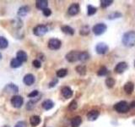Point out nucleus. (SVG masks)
Segmentation results:
<instances>
[{
	"label": "nucleus",
	"instance_id": "nucleus-15",
	"mask_svg": "<svg viewBox=\"0 0 135 127\" xmlns=\"http://www.w3.org/2000/svg\"><path fill=\"white\" fill-rule=\"evenodd\" d=\"M27 53L25 52V51H22V50H20L19 51L18 53H16V58L18 59L19 61H20L21 63H23V62H25L27 60Z\"/></svg>",
	"mask_w": 135,
	"mask_h": 127
},
{
	"label": "nucleus",
	"instance_id": "nucleus-5",
	"mask_svg": "<svg viewBox=\"0 0 135 127\" xmlns=\"http://www.w3.org/2000/svg\"><path fill=\"white\" fill-rule=\"evenodd\" d=\"M24 103V99L21 96L19 95H15L12 97L11 98V104L13 105V107L16 108H20L21 106Z\"/></svg>",
	"mask_w": 135,
	"mask_h": 127
},
{
	"label": "nucleus",
	"instance_id": "nucleus-29",
	"mask_svg": "<svg viewBox=\"0 0 135 127\" xmlns=\"http://www.w3.org/2000/svg\"><path fill=\"white\" fill-rule=\"evenodd\" d=\"M90 27L88 26V25H84V26L80 29V35H82V36H87L89 35V33H90Z\"/></svg>",
	"mask_w": 135,
	"mask_h": 127
},
{
	"label": "nucleus",
	"instance_id": "nucleus-26",
	"mask_svg": "<svg viewBox=\"0 0 135 127\" xmlns=\"http://www.w3.org/2000/svg\"><path fill=\"white\" fill-rule=\"evenodd\" d=\"M21 65H22V63H21L20 61H19L16 58H13L12 60H11V62H10V66H11L12 68H14V69H16V68H19V67H20Z\"/></svg>",
	"mask_w": 135,
	"mask_h": 127
},
{
	"label": "nucleus",
	"instance_id": "nucleus-42",
	"mask_svg": "<svg viewBox=\"0 0 135 127\" xmlns=\"http://www.w3.org/2000/svg\"><path fill=\"white\" fill-rule=\"evenodd\" d=\"M1 59H2V53H0V60H1Z\"/></svg>",
	"mask_w": 135,
	"mask_h": 127
},
{
	"label": "nucleus",
	"instance_id": "nucleus-24",
	"mask_svg": "<svg viewBox=\"0 0 135 127\" xmlns=\"http://www.w3.org/2000/svg\"><path fill=\"white\" fill-rule=\"evenodd\" d=\"M77 73L79 74L80 75H84L86 74V67L84 65H78L75 68Z\"/></svg>",
	"mask_w": 135,
	"mask_h": 127
},
{
	"label": "nucleus",
	"instance_id": "nucleus-39",
	"mask_svg": "<svg viewBox=\"0 0 135 127\" xmlns=\"http://www.w3.org/2000/svg\"><path fill=\"white\" fill-rule=\"evenodd\" d=\"M57 82H58V80L57 79V78H55L52 81H51L50 82V84H49V87H54L57 84Z\"/></svg>",
	"mask_w": 135,
	"mask_h": 127
},
{
	"label": "nucleus",
	"instance_id": "nucleus-44",
	"mask_svg": "<svg viewBox=\"0 0 135 127\" xmlns=\"http://www.w3.org/2000/svg\"><path fill=\"white\" fill-rule=\"evenodd\" d=\"M134 67H135V61H134Z\"/></svg>",
	"mask_w": 135,
	"mask_h": 127
},
{
	"label": "nucleus",
	"instance_id": "nucleus-38",
	"mask_svg": "<svg viewBox=\"0 0 135 127\" xmlns=\"http://www.w3.org/2000/svg\"><path fill=\"white\" fill-rule=\"evenodd\" d=\"M38 94H39V92H38L37 90H35V91H33V92H31L30 94H28V97H36Z\"/></svg>",
	"mask_w": 135,
	"mask_h": 127
},
{
	"label": "nucleus",
	"instance_id": "nucleus-8",
	"mask_svg": "<svg viewBox=\"0 0 135 127\" xmlns=\"http://www.w3.org/2000/svg\"><path fill=\"white\" fill-rule=\"evenodd\" d=\"M108 46L105 42H100L95 47V51L98 54H105L108 52Z\"/></svg>",
	"mask_w": 135,
	"mask_h": 127
},
{
	"label": "nucleus",
	"instance_id": "nucleus-27",
	"mask_svg": "<svg viewBox=\"0 0 135 127\" xmlns=\"http://www.w3.org/2000/svg\"><path fill=\"white\" fill-rule=\"evenodd\" d=\"M116 81L112 77H108L105 79V85H107V87L108 88H112L114 87V85H115Z\"/></svg>",
	"mask_w": 135,
	"mask_h": 127
},
{
	"label": "nucleus",
	"instance_id": "nucleus-36",
	"mask_svg": "<svg viewBox=\"0 0 135 127\" xmlns=\"http://www.w3.org/2000/svg\"><path fill=\"white\" fill-rule=\"evenodd\" d=\"M35 103H34L33 101H30V102H28L27 103V105H26V108H27V109L28 110H31V109H33L34 108V107H35Z\"/></svg>",
	"mask_w": 135,
	"mask_h": 127
},
{
	"label": "nucleus",
	"instance_id": "nucleus-19",
	"mask_svg": "<svg viewBox=\"0 0 135 127\" xmlns=\"http://www.w3.org/2000/svg\"><path fill=\"white\" fill-rule=\"evenodd\" d=\"M29 11H30V8L28 6H22V7H20L19 8V10H18V15L20 17H25V16L27 15Z\"/></svg>",
	"mask_w": 135,
	"mask_h": 127
},
{
	"label": "nucleus",
	"instance_id": "nucleus-1",
	"mask_svg": "<svg viewBox=\"0 0 135 127\" xmlns=\"http://www.w3.org/2000/svg\"><path fill=\"white\" fill-rule=\"evenodd\" d=\"M122 42L125 47L128 48H132L135 46V31H129L126 32L122 36Z\"/></svg>",
	"mask_w": 135,
	"mask_h": 127
},
{
	"label": "nucleus",
	"instance_id": "nucleus-31",
	"mask_svg": "<svg viewBox=\"0 0 135 127\" xmlns=\"http://www.w3.org/2000/svg\"><path fill=\"white\" fill-rule=\"evenodd\" d=\"M57 76L58 78H62L64 77V76L67 75L68 74V70L67 69H60L57 71Z\"/></svg>",
	"mask_w": 135,
	"mask_h": 127
},
{
	"label": "nucleus",
	"instance_id": "nucleus-25",
	"mask_svg": "<svg viewBox=\"0 0 135 127\" xmlns=\"http://www.w3.org/2000/svg\"><path fill=\"white\" fill-rule=\"evenodd\" d=\"M8 46V42L5 37H0V49H4Z\"/></svg>",
	"mask_w": 135,
	"mask_h": 127
},
{
	"label": "nucleus",
	"instance_id": "nucleus-4",
	"mask_svg": "<svg viewBox=\"0 0 135 127\" xmlns=\"http://www.w3.org/2000/svg\"><path fill=\"white\" fill-rule=\"evenodd\" d=\"M48 28L45 25H38L33 29V33L37 37H42L47 32Z\"/></svg>",
	"mask_w": 135,
	"mask_h": 127
},
{
	"label": "nucleus",
	"instance_id": "nucleus-34",
	"mask_svg": "<svg viewBox=\"0 0 135 127\" xmlns=\"http://www.w3.org/2000/svg\"><path fill=\"white\" fill-rule=\"evenodd\" d=\"M77 108H78V103H77V102H76L75 100L72 101L71 103H70V104H69V108L70 110H75Z\"/></svg>",
	"mask_w": 135,
	"mask_h": 127
},
{
	"label": "nucleus",
	"instance_id": "nucleus-18",
	"mask_svg": "<svg viewBox=\"0 0 135 127\" xmlns=\"http://www.w3.org/2000/svg\"><path fill=\"white\" fill-rule=\"evenodd\" d=\"M82 123V118L80 116H75L71 120V126L72 127H79Z\"/></svg>",
	"mask_w": 135,
	"mask_h": 127
},
{
	"label": "nucleus",
	"instance_id": "nucleus-9",
	"mask_svg": "<svg viewBox=\"0 0 135 127\" xmlns=\"http://www.w3.org/2000/svg\"><path fill=\"white\" fill-rule=\"evenodd\" d=\"M128 68V65L126 62H120L116 65L115 71L117 74H122V73H123L125 70H127Z\"/></svg>",
	"mask_w": 135,
	"mask_h": 127
},
{
	"label": "nucleus",
	"instance_id": "nucleus-40",
	"mask_svg": "<svg viewBox=\"0 0 135 127\" xmlns=\"http://www.w3.org/2000/svg\"><path fill=\"white\" fill-rule=\"evenodd\" d=\"M26 125H25V122L24 121H19L18 123H16V125L15 127H25Z\"/></svg>",
	"mask_w": 135,
	"mask_h": 127
},
{
	"label": "nucleus",
	"instance_id": "nucleus-7",
	"mask_svg": "<svg viewBox=\"0 0 135 127\" xmlns=\"http://www.w3.org/2000/svg\"><path fill=\"white\" fill-rule=\"evenodd\" d=\"M62 42L57 38H52L48 42V48L51 50H57L61 48Z\"/></svg>",
	"mask_w": 135,
	"mask_h": 127
},
{
	"label": "nucleus",
	"instance_id": "nucleus-20",
	"mask_svg": "<svg viewBox=\"0 0 135 127\" xmlns=\"http://www.w3.org/2000/svg\"><path fill=\"white\" fill-rule=\"evenodd\" d=\"M53 107H54V103L50 99L45 100L43 103H42V108H43L45 110H50Z\"/></svg>",
	"mask_w": 135,
	"mask_h": 127
},
{
	"label": "nucleus",
	"instance_id": "nucleus-41",
	"mask_svg": "<svg viewBox=\"0 0 135 127\" xmlns=\"http://www.w3.org/2000/svg\"><path fill=\"white\" fill-rule=\"evenodd\" d=\"M130 107H131V108H134V107H135V101H133V103L130 104Z\"/></svg>",
	"mask_w": 135,
	"mask_h": 127
},
{
	"label": "nucleus",
	"instance_id": "nucleus-30",
	"mask_svg": "<svg viewBox=\"0 0 135 127\" xmlns=\"http://www.w3.org/2000/svg\"><path fill=\"white\" fill-rule=\"evenodd\" d=\"M122 16V15L119 12H115V13H112V14L108 15L107 16V19L108 20H114V19H118V18H121Z\"/></svg>",
	"mask_w": 135,
	"mask_h": 127
},
{
	"label": "nucleus",
	"instance_id": "nucleus-2",
	"mask_svg": "<svg viewBox=\"0 0 135 127\" xmlns=\"http://www.w3.org/2000/svg\"><path fill=\"white\" fill-rule=\"evenodd\" d=\"M114 109L119 114H126L128 111L129 106L126 101H120L114 105Z\"/></svg>",
	"mask_w": 135,
	"mask_h": 127
},
{
	"label": "nucleus",
	"instance_id": "nucleus-23",
	"mask_svg": "<svg viewBox=\"0 0 135 127\" xmlns=\"http://www.w3.org/2000/svg\"><path fill=\"white\" fill-rule=\"evenodd\" d=\"M89 58H90V54H89L87 52H80L79 57V61L84 62V61H87Z\"/></svg>",
	"mask_w": 135,
	"mask_h": 127
},
{
	"label": "nucleus",
	"instance_id": "nucleus-3",
	"mask_svg": "<svg viewBox=\"0 0 135 127\" xmlns=\"http://www.w3.org/2000/svg\"><path fill=\"white\" fill-rule=\"evenodd\" d=\"M107 29V25H105V24L98 23V24H96V25H94V26H93L92 31H93V32H94L95 35L100 36V35H102V34H104L105 32Z\"/></svg>",
	"mask_w": 135,
	"mask_h": 127
},
{
	"label": "nucleus",
	"instance_id": "nucleus-43",
	"mask_svg": "<svg viewBox=\"0 0 135 127\" xmlns=\"http://www.w3.org/2000/svg\"><path fill=\"white\" fill-rule=\"evenodd\" d=\"M3 127H9L8 125H4V126H3Z\"/></svg>",
	"mask_w": 135,
	"mask_h": 127
},
{
	"label": "nucleus",
	"instance_id": "nucleus-28",
	"mask_svg": "<svg viewBox=\"0 0 135 127\" xmlns=\"http://www.w3.org/2000/svg\"><path fill=\"white\" fill-rule=\"evenodd\" d=\"M97 11V8L92 5H88L87 6V14L89 16H91L93 15H95Z\"/></svg>",
	"mask_w": 135,
	"mask_h": 127
},
{
	"label": "nucleus",
	"instance_id": "nucleus-17",
	"mask_svg": "<svg viewBox=\"0 0 135 127\" xmlns=\"http://www.w3.org/2000/svg\"><path fill=\"white\" fill-rule=\"evenodd\" d=\"M36 6L37 8H39V10H45V8H47L48 6V2L46 1V0H38L36 3Z\"/></svg>",
	"mask_w": 135,
	"mask_h": 127
},
{
	"label": "nucleus",
	"instance_id": "nucleus-32",
	"mask_svg": "<svg viewBox=\"0 0 135 127\" xmlns=\"http://www.w3.org/2000/svg\"><path fill=\"white\" fill-rule=\"evenodd\" d=\"M113 3L112 0H101L100 1V6L101 8H107L110 5H112V3Z\"/></svg>",
	"mask_w": 135,
	"mask_h": 127
},
{
	"label": "nucleus",
	"instance_id": "nucleus-37",
	"mask_svg": "<svg viewBox=\"0 0 135 127\" xmlns=\"http://www.w3.org/2000/svg\"><path fill=\"white\" fill-rule=\"evenodd\" d=\"M33 65H34V67L35 68H41V61L40 60H38V59H35V60L33 61Z\"/></svg>",
	"mask_w": 135,
	"mask_h": 127
},
{
	"label": "nucleus",
	"instance_id": "nucleus-16",
	"mask_svg": "<svg viewBox=\"0 0 135 127\" xmlns=\"http://www.w3.org/2000/svg\"><path fill=\"white\" fill-rule=\"evenodd\" d=\"M134 90V84L132 81H128L124 85V91L127 94H132Z\"/></svg>",
	"mask_w": 135,
	"mask_h": 127
},
{
	"label": "nucleus",
	"instance_id": "nucleus-11",
	"mask_svg": "<svg viewBox=\"0 0 135 127\" xmlns=\"http://www.w3.org/2000/svg\"><path fill=\"white\" fill-rule=\"evenodd\" d=\"M3 91L8 93H14V94H15V93L19 92V87H17L15 84L11 83V84H8L7 86L4 87Z\"/></svg>",
	"mask_w": 135,
	"mask_h": 127
},
{
	"label": "nucleus",
	"instance_id": "nucleus-45",
	"mask_svg": "<svg viewBox=\"0 0 135 127\" xmlns=\"http://www.w3.org/2000/svg\"><path fill=\"white\" fill-rule=\"evenodd\" d=\"M133 123H134V124H135V121H133Z\"/></svg>",
	"mask_w": 135,
	"mask_h": 127
},
{
	"label": "nucleus",
	"instance_id": "nucleus-35",
	"mask_svg": "<svg viewBox=\"0 0 135 127\" xmlns=\"http://www.w3.org/2000/svg\"><path fill=\"white\" fill-rule=\"evenodd\" d=\"M42 13H43V15L46 17H48V16H50L51 15H52V10H51L50 8H45V10H42Z\"/></svg>",
	"mask_w": 135,
	"mask_h": 127
},
{
	"label": "nucleus",
	"instance_id": "nucleus-33",
	"mask_svg": "<svg viewBox=\"0 0 135 127\" xmlns=\"http://www.w3.org/2000/svg\"><path fill=\"white\" fill-rule=\"evenodd\" d=\"M107 73H108V70L107 69V67L102 66L101 68H100V70H98V72H97V75L99 76H105Z\"/></svg>",
	"mask_w": 135,
	"mask_h": 127
},
{
	"label": "nucleus",
	"instance_id": "nucleus-14",
	"mask_svg": "<svg viewBox=\"0 0 135 127\" xmlns=\"http://www.w3.org/2000/svg\"><path fill=\"white\" fill-rule=\"evenodd\" d=\"M100 115V112L98 110H91L87 114V119L90 121H95Z\"/></svg>",
	"mask_w": 135,
	"mask_h": 127
},
{
	"label": "nucleus",
	"instance_id": "nucleus-6",
	"mask_svg": "<svg viewBox=\"0 0 135 127\" xmlns=\"http://www.w3.org/2000/svg\"><path fill=\"white\" fill-rule=\"evenodd\" d=\"M79 53L80 52H79V51H70L69 53L66 54L65 58L69 63H74L79 60Z\"/></svg>",
	"mask_w": 135,
	"mask_h": 127
},
{
	"label": "nucleus",
	"instance_id": "nucleus-21",
	"mask_svg": "<svg viewBox=\"0 0 135 127\" xmlns=\"http://www.w3.org/2000/svg\"><path fill=\"white\" fill-rule=\"evenodd\" d=\"M62 32H64L67 35H69V36H73L74 34V30L69 25H63L62 26Z\"/></svg>",
	"mask_w": 135,
	"mask_h": 127
},
{
	"label": "nucleus",
	"instance_id": "nucleus-12",
	"mask_svg": "<svg viewBox=\"0 0 135 127\" xmlns=\"http://www.w3.org/2000/svg\"><path fill=\"white\" fill-rule=\"evenodd\" d=\"M35 80H36V78L32 74L25 75L23 78V82L26 85V86H31V85L35 82Z\"/></svg>",
	"mask_w": 135,
	"mask_h": 127
},
{
	"label": "nucleus",
	"instance_id": "nucleus-22",
	"mask_svg": "<svg viewBox=\"0 0 135 127\" xmlns=\"http://www.w3.org/2000/svg\"><path fill=\"white\" fill-rule=\"evenodd\" d=\"M30 123L32 126H37L41 123V118L38 115H33L30 119Z\"/></svg>",
	"mask_w": 135,
	"mask_h": 127
},
{
	"label": "nucleus",
	"instance_id": "nucleus-10",
	"mask_svg": "<svg viewBox=\"0 0 135 127\" xmlns=\"http://www.w3.org/2000/svg\"><path fill=\"white\" fill-rule=\"evenodd\" d=\"M79 3H73L71 4L69 6V10H68V13H69V15H71V16H74V15H76L77 14H79Z\"/></svg>",
	"mask_w": 135,
	"mask_h": 127
},
{
	"label": "nucleus",
	"instance_id": "nucleus-13",
	"mask_svg": "<svg viewBox=\"0 0 135 127\" xmlns=\"http://www.w3.org/2000/svg\"><path fill=\"white\" fill-rule=\"evenodd\" d=\"M61 93H62V96L66 99H69L73 96V91H72V89L69 87H62L61 90Z\"/></svg>",
	"mask_w": 135,
	"mask_h": 127
}]
</instances>
